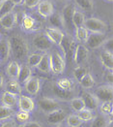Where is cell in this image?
I'll use <instances>...</instances> for the list:
<instances>
[{
  "mask_svg": "<svg viewBox=\"0 0 113 127\" xmlns=\"http://www.w3.org/2000/svg\"><path fill=\"white\" fill-rule=\"evenodd\" d=\"M32 45L36 50L41 51V52L49 51L53 46L51 41L46 37V35L45 33H37L33 37Z\"/></svg>",
  "mask_w": 113,
  "mask_h": 127,
  "instance_id": "obj_4",
  "label": "cell"
},
{
  "mask_svg": "<svg viewBox=\"0 0 113 127\" xmlns=\"http://www.w3.org/2000/svg\"><path fill=\"white\" fill-rule=\"evenodd\" d=\"M21 126L22 127H43L40 123L35 122V121H27V122L23 123Z\"/></svg>",
  "mask_w": 113,
  "mask_h": 127,
  "instance_id": "obj_46",
  "label": "cell"
},
{
  "mask_svg": "<svg viewBox=\"0 0 113 127\" xmlns=\"http://www.w3.org/2000/svg\"><path fill=\"white\" fill-rule=\"evenodd\" d=\"M53 92H54V94L57 96L58 98H60L62 100H69V99H71V97H72V91L62 90L56 85H53Z\"/></svg>",
  "mask_w": 113,
  "mask_h": 127,
  "instance_id": "obj_32",
  "label": "cell"
},
{
  "mask_svg": "<svg viewBox=\"0 0 113 127\" xmlns=\"http://www.w3.org/2000/svg\"><path fill=\"white\" fill-rule=\"evenodd\" d=\"M71 108L74 112L78 113L81 110L85 109V105H84V101L82 98L80 97H75V98H72L71 99Z\"/></svg>",
  "mask_w": 113,
  "mask_h": 127,
  "instance_id": "obj_33",
  "label": "cell"
},
{
  "mask_svg": "<svg viewBox=\"0 0 113 127\" xmlns=\"http://www.w3.org/2000/svg\"><path fill=\"white\" fill-rule=\"evenodd\" d=\"M74 11V5L73 4H67L61 12L62 21L64 24V28L66 29H72L73 27L72 22V13Z\"/></svg>",
  "mask_w": 113,
  "mask_h": 127,
  "instance_id": "obj_10",
  "label": "cell"
},
{
  "mask_svg": "<svg viewBox=\"0 0 113 127\" xmlns=\"http://www.w3.org/2000/svg\"><path fill=\"white\" fill-rule=\"evenodd\" d=\"M67 123L70 127H79L82 124V120L77 117V115H71L67 117Z\"/></svg>",
  "mask_w": 113,
  "mask_h": 127,
  "instance_id": "obj_40",
  "label": "cell"
},
{
  "mask_svg": "<svg viewBox=\"0 0 113 127\" xmlns=\"http://www.w3.org/2000/svg\"><path fill=\"white\" fill-rule=\"evenodd\" d=\"M20 69H21V65L17 61H11L10 63L8 64V66H7L6 73L10 78L17 80L18 75L20 73Z\"/></svg>",
  "mask_w": 113,
  "mask_h": 127,
  "instance_id": "obj_25",
  "label": "cell"
},
{
  "mask_svg": "<svg viewBox=\"0 0 113 127\" xmlns=\"http://www.w3.org/2000/svg\"><path fill=\"white\" fill-rule=\"evenodd\" d=\"M56 1H65V0H56Z\"/></svg>",
  "mask_w": 113,
  "mask_h": 127,
  "instance_id": "obj_52",
  "label": "cell"
},
{
  "mask_svg": "<svg viewBox=\"0 0 113 127\" xmlns=\"http://www.w3.org/2000/svg\"><path fill=\"white\" fill-rule=\"evenodd\" d=\"M74 3L81 10L86 11V12H89L93 9L92 0H74Z\"/></svg>",
  "mask_w": 113,
  "mask_h": 127,
  "instance_id": "obj_35",
  "label": "cell"
},
{
  "mask_svg": "<svg viewBox=\"0 0 113 127\" xmlns=\"http://www.w3.org/2000/svg\"><path fill=\"white\" fill-rule=\"evenodd\" d=\"M57 127H64L63 125H61V124H59V125H57Z\"/></svg>",
  "mask_w": 113,
  "mask_h": 127,
  "instance_id": "obj_50",
  "label": "cell"
},
{
  "mask_svg": "<svg viewBox=\"0 0 113 127\" xmlns=\"http://www.w3.org/2000/svg\"><path fill=\"white\" fill-rule=\"evenodd\" d=\"M21 127H22V126H21Z\"/></svg>",
  "mask_w": 113,
  "mask_h": 127,
  "instance_id": "obj_53",
  "label": "cell"
},
{
  "mask_svg": "<svg viewBox=\"0 0 113 127\" xmlns=\"http://www.w3.org/2000/svg\"><path fill=\"white\" fill-rule=\"evenodd\" d=\"M91 127H108L107 118L104 116H99V117H95Z\"/></svg>",
  "mask_w": 113,
  "mask_h": 127,
  "instance_id": "obj_38",
  "label": "cell"
},
{
  "mask_svg": "<svg viewBox=\"0 0 113 127\" xmlns=\"http://www.w3.org/2000/svg\"><path fill=\"white\" fill-rule=\"evenodd\" d=\"M75 46H76L75 42L72 40L69 35H66V34L64 35L61 43L59 44V47L61 48L65 57H69V58H72Z\"/></svg>",
  "mask_w": 113,
  "mask_h": 127,
  "instance_id": "obj_8",
  "label": "cell"
},
{
  "mask_svg": "<svg viewBox=\"0 0 113 127\" xmlns=\"http://www.w3.org/2000/svg\"><path fill=\"white\" fill-rule=\"evenodd\" d=\"M15 7H16V5L10 0H2V1H0V18H2L3 16L13 12Z\"/></svg>",
  "mask_w": 113,
  "mask_h": 127,
  "instance_id": "obj_26",
  "label": "cell"
},
{
  "mask_svg": "<svg viewBox=\"0 0 113 127\" xmlns=\"http://www.w3.org/2000/svg\"><path fill=\"white\" fill-rule=\"evenodd\" d=\"M56 85L62 90L72 91V87H73V82L72 80L68 79V78H61L57 81V85Z\"/></svg>",
  "mask_w": 113,
  "mask_h": 127,
  "instance_id": "obj_30",
  "label": "cell"
},
{
  "mask_svg": "<svg viewBox=\"0 0 113 127\" xmlns=\"http://www.w3.org/2000/svg\"><path fill=\"white\" fill-rule=\"evenodd\" d=\"M87 73H88L87 68L82 66V65H79V66H77V67H75V68L73 69V73H72V74H73L74 79H75L77 82H79Z\"/></svg>",
  "mask_w": 113,
  "mask_h": 127,
  "instance_id": "obj_36",
  "label": "cell"
},
{
  "mask_svg": "<svg viewBox=\"0 0 113 127\" xmlns=\"http://www.w3.org/2000/svg\"><path fill=\"white\" fill-rule=\"evenodd\" d=\"M5 91L13 93V94H16V95H19V94H21V84L17 80L12 79L5 85Z\"/></svg>",
  "mask_w": 113,
  "mask_h": 127,
  "instance_id": "obj_22",
  "label": "cell"
},
{
  "mask_svg": "<svg viewBox=\"0 0 113 127\" xmlns=\"http://www.w3.org/2000/svg\"><path fill=\"white\" fill-rule=\"evenodd\" d=\"M100 111H101V113L103 114V116H104V117L112 115V102H103L101 107H100Z\"/></svg>",
  "mask_w": 113,
  "mask_h": 127,
  "instance_id": "obj_41",
  "label": "cell"
},
{
  "mask_svg": "<svg viewBox=\"0 0 113 127\" xmlns=\"http://www.w3.org/2000/svg\"><path fill=\"white\" fill-rule=\"evenodd\" d=\"M23 5L29 9H32V8H35L39 5V3L41 2V0H23Z\"/></svg>",
  "mask_w": 113,
  "mask_h": 127,
  "instance_id": "obj_44",
  "label": "cell"
},
{
  "mask_svg": "<svg viewBox=\"0 0 113 127\" xmlns=\"http://www.w3.org/2000/svg\"><path fill=\"white\" fill-rule=\"evenodd\" d=\"M40 80L35 77H31L24 83V89L30 95H36L40 90Z\"/></svg>",
  "mask_w": 113,
  "mask_h": 127,
  "instance_id": "obj_16",
  "label": "cell"
},
{
  "mask_svg": "<svg viewBox=\"0 0 113 127\" xmlns=\"http://www.w3.org/2000/svg\"><path fill=\"white\" fill-rule=\"evenodd\" d=\"M77 117L82 120V122H86V121L92 120L94 118V115H93L92 111H90L88 109H83L80 112H78Z\"/></svg>",
  "mask_w": 113,
  "mask_h": 127,
  "instance_id": "obj_39",
  "label": "cell"
},
{
  "mask_svg": "<svg viewBox=\"0 0 113 127\" xmlns=\"http://www.w3.org/2000/svg\"><path fill=\"white\" fill-rule=\"evenodd\" d=\"M103 49H104V51L105 52H108V53H112L113 52V39L112 38H108V39H106L104 43L103 44Z\"/></svg>",
  "mask_w": 113,
  "mask_h": 127,
  "instance_id": "obj_43",
  "label": "cell"
},
{
  "mask_svg": "<svg viewBox=\"0 0 113 127\" xmlns=\"http://www.w3.org/2000/svg\"><path fill=\"white\" fill-rule=\"evenodd\" d=\"M18 21V16L16 13L11 12L9 14L0 18V24L4 29H12Z\"/></svg>",
  "mask_w": 113,
  "mask_h": 127,
  "instance_id": "obj_15",
  "label": "cell"
},
{
  "mask_svg": "<svg viewBox=\"0 0 113 127\" xmlns=\"http://www.w3.org/2000/svg\"><path fill=\"white\" fill-rule=\"evenodd\" d=\"M38 70L43 73H49L50 72V64H49V54H43L41 61L37 66Z\"/></svg>",
  "mask_w": 113,
  "mask_h": 127,
  "instance_id": "obj_28",
  "label": "cell"
},
{
  "mask_svg": "<svg viewBox=\"0 0 113 127\" xmlns=\"http://www.w3.org/2000/svg\"><path fill=\"white\" fill-rule=\"evenodd\" d=\"M74 35H75V39L80 43H85L88 35H89V31L84 27V26H80V27H76L74 30Z\"/></svg>",
  "mask_w": 113,
  "mask_h": 127,
  "instance_id": "obj_29",
  "label": "cell"
},
{
  "mask_svg": "<svg viewBox=\"0 0 113 127\" xmlns=\"http://www.w3.org/2000/svg\"><path fill=\"white\" fill-rule=\"evenodd\" d=\"M38 26L37 21L28 14H23L22 20H21V27L25 31H32L35 30Z\"/></svg>",
  "mask_w": 113,
  "mask_h": 127,
  "instance_id": "obj_18",
  "label": "cell"
},
{
  "mask_svg": "<svg viewBox=\"0 0 113 127\" xmlns=\"http://www.w3.org/2000/svg\"><path fill=\"white\" fill-rule=\"evenodd\" d=\"M88 56H89V50L85 45L78 44L75 46L72 58H73L74 63L77 66L82 65L84 62H86L88 59Z\"/></svg>",
  "mask_w": 113,
  "mask_h": 127,
  "instance_id": "obj_5",
  "label": "cell"
},
{
  "mask_svg": "<svg viewBox=\"0 0 113 127\" xmlns=\"http://www.w3.org/2000/svg\"><path fill=\"white\" fill-rule=\"evenodd\" d=\"M84 21H85V16H84V14H83L82 12H80V11H77L74 9L72 17V25L75 28L76 27H80V26H83Z\"/></svg>",
  "mask_w": 113,
  "mask_h": 127,
  "instance_id": "obj_27",
  "label": "cell"
},
{
  "mask_svg": "<svg viewBox=\"0 0 113 127\" xmlns=\"http://www.w3.org/2000/svg\"><path fill=\"white\" fill-rule=\"evenodd\" d=\"M48 23L50 27H53V28H57V29L64 28L61 14H58V13H53L51 16L48 17Z\"/></svg>",
  "mask_w": 113,
  "mask_h": 127,
  "instance_id": "obj_23",
  "label": "cell"
},
{
  "mask_svg": "<svg viewBox=\"0 0 113 127\" xmlns=\"http://www.w3.org/2000/svg\"><path fill=\"white\" fill-rule=\"evenodd\" d=\"M106 39L107 38L105 36V33H89L88 38L85 43L87 45V48L96 50L102 47Z\"/></svg>",
  "mask_w": 113,
  "mask_h": 127,
  "instance_id": "obj_6",
  "label": "cell"
},
{
  "mask_svg": "<svg viewBox=\"0 0 113 127\" xmlns=\"http://www.w3.org/2000/svg\"><path fill=\"white\" fill-rule=\"evenodd\" d=\"M100 60H101V63L103 64V66L106 70L112 71V69H113V54L112 53L103 51V52H102L101 54H100Z\"/></svg>",
  "mask_w": 113,
  "mask_h": 127,
  "instance_id": "obj_20",
  "label": "cell"
},
{
  "mask_svg": "<svg viewBox=\"0 0 113 127\" xmlns=\"http://www.w3.org/2000/svg\"><path fill=\"white\" fill-rule=\"evenodd\" d=\"M10 46L8 40L2 39L0 40V60L5 61L10 56Z\"/></svg>",
  "mask_w": 113,
  "mask_h": 127,
  "instance_id": "obj_24",
  "label": "cell"
},
{
  "mask_svg": "<svg viewBox=\"0 0 113 127\" xmlns=\"http://www.w3.org/2000/svg\"><path fill=\"white\" fill-rule=\"evenodd\" d=\"M43 54L41 53H32L30 55L27 56V66L30 68L32 67H37L39 62L41 61Z\"/></svg>",
  "mask_w": 113,
  "mask_h": 127,
  "instance_id": "obj_34",
  "label": "cell"
},
{
  "mask_svg": "<svg viewBox=\"0 0 113 127\" xmlns=\"http://www.w3.org/2000/svg\"><path fill=\"white\" fill-rule=\"evenodd\" d=\"M38 13L44 18H48L54 13L53 4L49 0H41L38 5Z\"/></svg>",
  "mask_w": 113,
  "mask_h": 127,
  "instance_id": "obj_17",
  "label": "cell"
},
{
  "mask_svg": "<svg viewBox=\"0 0 113 127\" xmlns=\"http://www.w3.org/2000/svg\"><path fill=\"white\" fill-rule=\"evenodd\" d=\"M3 85H4V78H3V76H2V75L0 74V89H2Z\"/></svg>",
  "mask_w": 113,
  "mask_h": 127,
  "instance_id": "obj_48",
  "label": "cell"
},
{
  "mask_svg": "<svg viewBox=\"0 0 113 127\" xmlns=\"http://www.w3.org/2000/svg\"><path fill=\"white\" fill-rule=\"evenodd\" d=\"M49 64L50 72L54 75H60L65 70V59L58 52H54L49 54Z\"/></svg>",
  "mask_w": 113,
  "mask_h": 127,
  "instance_id": "obj_3",
  "label": "cell"
},
{
  "mask_svg": "<svg viewBox=\"0 0 113 127\" xmlns=\"http://www.w3.org/2000/svg\"><path fill=\"white\" fill-rule=\"evenodd\" d=\"M18 106L20 108V111L31 113L35 109V103L33 99L25 95H20L18 97Z\"/></svg>",
  "mask_w": 113,
  "mask_h": 127,
  "instance_id": "obj_12",
  "label": "cell"
},
{
  "mask_svg": "<svg viewBox=\"0 0 113 127\" xmlns=\"http://www.w3.org/2000/svg\"><path fill=\"white\" fill-rule=\"evenodd\" d=\"M96 97L99 99V101L102 102H112V97H113V88L112 85H104L99 86L95 93H94Z\"/></svg>",
  "mask_w": 113,
  "mask_h": 127,
  "instance_id": "obj_7",
  "label": "cell"
},
{
  "mask_svg": "<svg viewBox=\"0 0 113 127\" xmlns=\"http://www.w3.org/2000/svg\"><path fill=\"white\" fill-rule=\"evenodd\" d=\"M45 34L51 41L52 44H55V45H58V46L61 43L62 39H63V37L65 35L61 29H57V28H53V27L45 28Z\"/></svg>",
  "mask_w": 113,
  "mask_h": 127,
  "instance_id": "obj_13",
  "label": "cell"
},
{
  "mask_svg": "<svg viewBox=\"0 0 113 127\" xmlns=\"http://www.w3.org/2000/svg\"><path fill=\"white\" fill-rule=\"evenodd\" d=\"M10 1H12V2L17 6V5H19V4L22 3V1H23V0H10Z\"/></svg>",
  "mask_w": 113,
  "mask_h": 127,
  "instance_id": "obj_49",
  "label": "cell"
},
{
  "mask_svg": "<svg viewBox=\"0 0 113 127\" xmlns=\"http://www.w3.org/2000/svg\"><path fill=\"white\" fill-rule=\"evenodd\" d=\"M1 102L3 106L13 109L16 105H18V95L5 91L1 96Z\"/></svg>",
  "mask_w": 113,
  "mask_h": 127,
  "instance_id": "obj_19",
  "label": "cell"
},
{
  "mask_svg": "<svg viewBox=\"0 0 113 127\" xmlns=\"http://www.w3.org/2000/svg\"><path fill=\"white\" fill-rule=\"evenodd\" d=\"M78 83L80 84V85L82 86L83 88L89 89V88H92L93 86L95 85V80H94V78L92 77V75L87 73Z\"/></svg>",
  "mask_w": 113,
  "mask_h": 127,
  "instance_id": "obj_31",
  "label": "cell"
},
{
  "mask_svg": "<svg viewBox=\"0 0 113 127\" xmlns=\"http://www.w3.org/2000/svg\"><path fill=\"white\" fill-rule=\"evenodd\" d=\"M1 127H16V123L14 121H6L1 125Z\"/></svg>",
  "mask_w": 113,
  "mask_h": 127,
  "instance_id": "obj_47",
  "label": "cell"
},
{
  "mask_svg": "<svg viewBox=\"0 0 113 127\" xmlns=\"http://www.w3.org/2000/svg\"><path fill=\"white\" fill-rule=\"evenodd\" d=\"M103 80H104V82L106 83V85H112V83H113L112 71H110V70H106V72H105L104 75H103Z\"/></svg>",
  "mask_w": 113,
  "mask_h": 127,
  "instance_id": "obj_45",
  "label": "cell"
},
{
  "mask_svg": "<svg viewBox=\"0 0 113 127\" xmlns=\"http://www.w3.org/2000/svg\"><path fill=\"white\" fill-rule=\"evenodd\" d=\"M10 46V53L17 60H22L27 57L29 47L27 41L21 35H14L8 40Z\"/></svg>",
  "mask_w": 113,
  "mask_h": 127,
  "instance_id": "obj_1",
  "label": "cell"
},
{
  "mask_svg": "<svg viewBox=\"0 0 113 127\" xmlns=\"http://www.w3.org/2000/svg\"><path fill=\"white\" fill-rule=\"evenodd\" d=\"M67 118V114L64 110L59 109L54 112H51L46 115V120L49 124L52 125H59Z\"/></svg>",
  "mask_w": 113,
  "mask_h": 127,
  "instance_id": "obj_11",
  "label": "cell"
},
{
  "mask_svg": "<svg viewBox=\"0 0 113 127\" xmlns=\"http://www.w3.org/2000/svg\"><path fill=\"white\" fill-rule=\"evenodd\" d=\"M16 118L19 122L21 123H25L29 120L30 118V114L27 113V112H23V111H19L17 114H16Z\"/></svg>",
  "mask_w": 113,
  "mask_h": 127,
  "instance_id": "obj_42",
  "label": "cell"
},
{
  "mask_svg": "<svg viewBox=\"0 0 113 127\" xmlns=\"http://www.w3.org/2000/svg\"><path fill=\"white\" fill-rule=\"evenodd\" d=\"M83 26L89 31V33H105L107 30L106 23L98 18L85 19Z\"/></svg>",
  "mask_w": 113,
  "mask_h": 127,
  "instance_id": "obj_2",
  "label": "cell"
},
{
  "mask_svg": "<svg viewBox=\"0 0 113 127\" xmlns=\"http://www.w3.org/2000/svg\"><path fill=\"white\" fill-rule=\"evenodd\" d=\"M32 76V71H31V68L27 65H22L21 66V69H20V73L18 75V78H17V81L20 83V84H24L26 81H28Z\"/></svg>",
  "mask_w": 113,
  "mask_h": 127,
  "instance_id": "obj_21",
  "label": "cell"
},
{
  "mask_svg": "<svg viewBox=\"0 0 113 127\" xmlns=\"http://www.w3.org/2000/svg\"><path fill=\"white\" fill-rule=\"evenodd\" d=\"M38 106L43 111L45 114H49L51 112H54L56 110L61 109L60 108V104L59 102H57L56 100L51 99V98H42L38 102Z\"/></svg>",
  "mask_w": 113,
  "mask_h": 127,
  "instance_id": "obj_9",
  "label": "cell"
},
{
  "mask_svg": "<svg viewBox=\"0 0 113 127\" xmlns=\"http://www.w3.org/2000/svg\"><path fill=\"white\" fill-rule=\"evenodd\" d=\"M82 99L83 101H84L85 109H88L90 111H95L100 106V101H99V99L96 97V95L94 93L85 92L83 94Z\"/></svg>",
  "mask_w": 113,
  "mask_h": 127,
  "instance_id": "obj_14",
  "label": "cell"
},
{
  "mask_svg": "<svg viewBox=\"0 0 113 127\" xmlns=\"http://www.w3.org/2000/svg\"><path fill=\"white\" fill-rule=\"evenodd\" d=\"M106 1H108V2H112V0H106Z\"/></svg>",
  "mask_w": 113,
  "mask_h": 127,
  "instance_id": "obj_51",
  "label": "cell"
},
{
  "mask_svg": "<svg viewBox=\"0 0 113 127\" xmlns=\"http://www.w3.org/2000/svg\"><path fill=\"white\" fill-rule=\"evenodd\" d=\"M15 115L14 110L12 108L5 106H0V120H5L12 117Z\"/></svg>",
  "mask_w": 113,
  "mask_h": 127,
  "instance_id": "obj_37",
  "label": "cell"
}]
</instances>
